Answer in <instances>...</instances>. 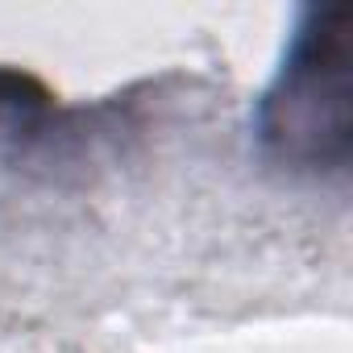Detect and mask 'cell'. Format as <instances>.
Listing matches in <instances>:
<instances>
[{"mask_svg":"<svg viewBox=\"0 0 353 353\" xmlns=\"http://www.w3.org/2000/svg\"><path fill=\"white\" fill-rule=\"evenodd\" d=\"M349 5L299 13L283 63L254 108V137L274 170L299 179H341L349 170Z\"/></svg>","mask_w":353,"mask_h":353,"instance_id":"1","label":"cell"}]
</instances>
